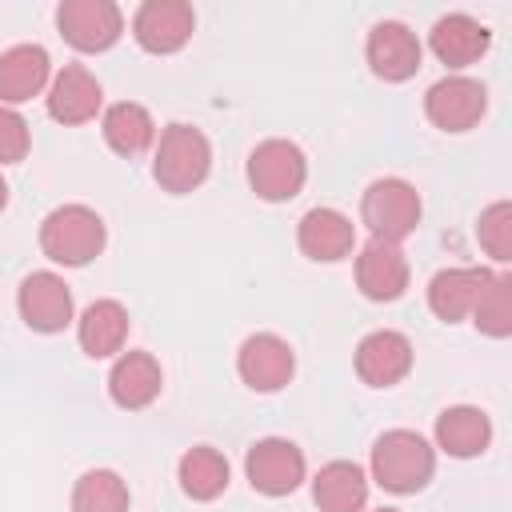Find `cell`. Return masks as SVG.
Here are the masks:
<instances>
[{
  "instance_id": "15",
  "label": "cell",
  "mask_w": 512,
  "mask_h": 512,
  "mask_svg": "<svg viewBox=\"0 0 512 512\" xmlns=\"http://www.w3.org/2000/svg\"><path fill=\"white\" fill-rule=\"evenodd\" d=\"M296 244L308 260L336 264L356 248V224L340 208H308L296 224Z\"/></svg>"
},
{
  "instance_id": "5",
  "label": "cell",
  "mask_w": 512,
  "mask_h": 512,
  "mask_svg": "<svg viewBox=\"0 0 512 512\" xmlns=\"http://www.w3.org/2000/svg\"><path fill=\"white\" fill-rule=\"evenodd\" d=\"M304 180H308V160H304L300 144L272 136L248 152V184L260 200L284 204V200L300 196Z\"/></svg>"
},
{
  "instance_id": "6",
  "label": "cell",
  "mask_w": 512,
  "mask_h": 512,
  "mask_svg": "<svg viewBox=\"0 0 512 512\" xmlns=\"http://www.w3.org/2000/svg\"><path fill=\"white\" fill-rule=\"evenodd\" d=\"M304 452L284 436H264L244 456V476L260 496H288L304 484Z\"/></svg>"
},
{
  "instance_id": "11",
  "label": "cell",
  "mask_w": 512,
  "mask_h": 512,
  "mask_svg": "<svg viewBox=\"0 0 512 512\" xmlns=\"http://www.w3.org/2000/svg\"><path fill=\"white\" fill-rule=\"evenodd\" d=\"M16 308L32 332H64L72 324V288L56 272H32L16 292Z\"/></svg>"
},
{
  "instance_id": "19",
  "label": "cell",
  "mask_w": 512,
  "mask_h": 512,
  "mask_svg": "<svg viewBox=\"0 0 512 512\" xmlns=\"http://www.w3.org/2000/svg\"><path fill=\"white\" fill-rule=\"evenodd\" d=\"M492 272L488 268H440L432 280H428V308L444 320V324H456L464 316H472L480 292L488 288Z\"/></svg>"
},
{
  "instance_id": "9",
  "label": "cell",
  "mask_w": 512,
  "mask_h": 512,
  "mask_svg": "<svg viewBox=\"0 0 512 512\" xmlns=\"http://www.w3.org/2000/svg\"><path fill=\"white\" fill-rule=\"evenodd\" d=\"M196 12L184 0H144L132 16V36L152 56H172L192 40Z\"/></svg>"
},
{
  "instance_id": "13",
  "label": "cell",
  "mask_w": 512,
  "mask_h": 512,
  "mask_svg": "<svg viewBox=\"0 0 512 512\" xmlns=\"http://www.w3.org/2000/svg\"><path fill=\"white\" fill-rule=\"evenodd\" d=\"M412 372V340L396 328H376L356 344V376L372 388H392Z\"/></svg>"
},
{
  "instance_id": "25",
  "label": "cell",
  "mask_w": 512,
  "mask_h": 512,
  "mask_svg": "<svg viewBox=\"0 0 512 512\" xmlns=\"http://www.w3.org/2000/svg\"><path fill=\"white\" fill-rule=\"evenodd\" d=\"M176 476H180L184 496H192V500H216L228 488V460L216 448L196 444V448H188L180 456Z\"/></svg>"
},
{
  "instance_id": "14",
  "label": "cell",
  "mask_w": 512,
  "mask_h": 512,
  "mask_svg": "<svg viewBox=\"0 0 512 512\" xmlns=\"http://www.w3.org/2000/svg\"><path fill=\"white\" fill-rule=\"evenodd\" d=\"M356 288L376 304L400 300L408 288V256L400 252V244L368 240L356 256Z\"/></svg>"
},
{
  "instance_id": "29",
  "label": "cell",
  "mask_w": 512,
  "mask_h": 512,
  "mask_svg": "<svg viewBox=\"0 0 512 512\" xmlns=\"http://www.w3.org/2000/svg\"><path fill=\"white\" fill-rule=\"evenodd\" d=\"M32 148V136H28V120L16 112V108H4L0 104V164H20Z\"/></svg>"
},
{
  "instance_id": "8",
  "label": "cell",
  "mask_w": 512,
  "mask_h": 512,
  "mask_svg": "<svg viewBox=\"0 0 512 512\" xmlns=\"http://www.w3.org/2000/svg\"><path fill=\"white\" fill-rule=\"evenodd\" d=\"M488 112V88L472 76H444L424 96V116L440 132H468Z\"/></svg>"
},
{
  "instance_id": "22",
  "label": "cell",
  "mask_w": 512,
  "mask_h": 512,
  "mask_svg": "<svg viewBox=\"0 0 512 512\" xmlns=\"http://www.w3.org/2000/svg\"><path fill=\"white\" fill-rule=\"evenodd\" d=\"M436 444L456 460H472L492 444V420L472 404L444 408L436 416Z\"/></svg>"
},
{
  "instance_id": "7",
  "label": "cell",
  "mask_w": 512,
  "mask_h": 512,
  "mask_svg": "<svg viewBox=\"0 0 512 512\" xmlns=\"http://www.w3.org/2000/svg\"><path fill=\"white\" fill-rule=\"evenodd\" d=\"M56 28L76 52H104L124 32V12L112 0H64L56 8Z\"/></svg>"
},
{
  "instance_id": "30",
  "label": "cell",
  "mask_w": 512,
  "mask_h": 512,
  "mask_svg": "<svg viewBox=\"0 0 512 512\" xmlns=\"http://www.w3.org/2000/svg\"><path fill=\"white\" fill-rule=\"evenodd\" d=\"M8 204V184H4V176H0V208Z\"/></svg>"
},
{
  "instance_id": "31",
  "label": "cell",
  "mask_w": 512,
  "mask_h": 512,
  "mask_svg": "<svg viewBox=\"0 0 512 512\" xmlns=\"http://www.w3.org/2000/svg\"><path fill=\"white\" fill-rule=\"evenodd\" d=\"M376 512H400V508H376Z\"/></svg>"
},
{
  "instance_id": "18",
  "label": "cell",
  "mask_w": 512,
  "mask_h": 512,
  "mask_svg": "<svg viewBox=\"0 0 512 512\" xmlns=\"http://www.w3.org/2000/svg\"><path fill=\"white\" fill-rule=\"evenodd\" d=\"M164 388V372H160V360L152 352H120L112 372H108V396L112 404L128 408V412H140L148 408Z\"/></svg>"
},
{
  "instance_id": "27",
  "label": "cell",
  "mask_w": 512,
  "mask_h": 512,
  "mask_svg": "<svg viewBox=\"0 0 512 512\" xmlns=\"http://www.w3.org/2000/svg\"><path fill=\"white\" fill-rule=\"evenodd\" d=\"M472 320L484 336H496V340L512 336V276L508 272L488 280V288L480 292V300L472 308Z\"/></svg>"
},
{
  "instance_id": "10",
  "label": "cell",
  "mask_w": 512,
  "mask_h": 512,
  "mask_svg": "<svg viewBox=\"0 0 512 512\" xmlns=\"http://www.w3.org/2000/svg\"><path fill=\"white\" fill-rule=\"evenodd\" d=\"M364 56H368V68L384 80V84H404L420 72V60H424V48L416 40V32L400 20H380L372 32H368V44H364Z\"/></svg>"
},
{
  "instance_id": "24",
  "label": "cell",
  "mask_w": 512,
  "mask_h": 512,
  "mask_svg": "<svg viewBox=\"0 0 512 512\" xmlns=\"http://www.w3.org/2000/svg\"><path fill=\"white\" fill-rule=\"evenodd\" d=\"M100 132H104L108 148H112V152H120V156H128V160H132V156H140V152H148V148H152V140H156V124H152L148 108H144V104H136V100H120V104L104 108Z\"/></svg>"
},
{
  "instance_id": "26",
  "label": "cell",
  "mask_w": 512,
  "mask_h": 512,
  "mask_svg": "<svg viewBox=\"0 0 512 512\" xmlns=\"http://www.w3.org/2000/svg\"><path fill=\"white\" fill-rule=\"evenodd\" d=\"M128 484L112 468H92L72 488V512H128Z\"/></svg>"
},
{
  "instance_id": "17",
  "label": "cell",
  "mask_w": 512,
  "mask_h": 512,
  "mask_svg": "<svg viewBox=\"0 0 512 512\" xmlns=\"http://www.w3.org/2000/svg\"><path fill=\"white\" fill-rule=\"evenodd\" d=\"M104 104L100 80L84 64H64L48 84V116L60 124H88Z\"/></svg>"
},
{
  "instance_id": "16",
  "label": "cell",
  "mask_w": 512,
  "mask_h": 512,
  "mask_svg": "<svg viewBox=\"0 0 512 512\" xmlns=\"http://www.w3.org/2000/svg\"><path fill=\"white\" fill-rule=\"evenodd\" d=\"M428 44H432V56L448 68H468L476 64L488 48H492V32L488 24H480L476 16L468 12H448L432 24L428 32Z\"/></svg>"
},
{
  "instance_id": "1",
  "label": "cell",
  "mask_w": 512,
  "mask_h": 512,
  "mask_svg": "<svg viewBox=\"0 0 512 512\" xmlns=\"http://www.w3.org/2000/svg\"><path fill=\"white\" fill-rule=\"evenodd\" d=\"M432 472H436V448L412 428H392L372 444V480L384 492L412 496L432 480Z\"/></svg>"
},
{
  "instance_id": "12",
  "label": "cell",
  "mask_w": 512,
  "mask_h": 512,
  "mask_svg": "<svg viewBox=\"0 0 512 512\" xmlns=\"http://www.w3.org/2000/svg\"><path fill=\"white\" fill-rule=\"evenodd\" d=\"M236 372L252 392H280L296 372L292 344L284 336H276V332H256V336H248L240 344Z\"/></svg>"
},
{
  "instance_id": "4",
  "label": "cell",
  "mask_w": 512,
  "mask_h": 512,
  "mask_svg": "<svg viewBox=\"0 0 512 512\" xmlns=\"http://www.w3.org/2000/svg\"><path fill=\"white\" fill-rule=\"evenodd\" d=\"M360 220L368 224L372 240L400 244L420 224V192L400 176L372 180L364 188V196H360Z\"/></svg>"
},
{
  "instance_id": "28",
  "label": "cell",
  "mask_w": 512,
  "mask_h": 512,
  "mask_svg": "<svg viewBox=\"0 0 512 512\" xmlns=\"http://www.w3.org/2000/svg\"><path fill=\"white\" fill-rule=\"evenodd\" d=\"M476 240L480 248L496 260V264H508L512 260V204L508 200H496L480 212V224H476Z\"/></svg>"
},
{
  "instance_id": "23",
  "label": "cell",
  "mask_w": 512,
  "mask_h": 512,
  "mask_svg": "<svg viewBox=\"0 0 512 512\" xmlns=\"http://www.w3.org/2000/svg\"><path fill=\"white\" fill-rule=\"evenodd\" d=\"M312 500L320 512H360L368 504V476L352 460H332L312 480Z\"/></svg>"
},
{
  "instance_id": "2",
  "label": "cell",
  "mask_w": 512,
  "mask_h": 512,
  "mask_svg": "<svg viewBox=\"0 0 512 512\" xmlns=\"http://www.w3.org/2000/svg\"><path fill=\"white\" fill-rule=\"evenodd\" d=\"M212 172V144L200 128L176 120L160 132L156 140V156H152V176L164 192L184 196L192 188H200Z\"/></svg>"
},
{
  "instance_id": "20",
  "label": "cell",
  "mask_w": 512,
  "mask_h": 512,
  "mask_svg": "<svg viewBox=\"0 0 512 512\" xmlns=\"http://www.w3.org/2000/svg\"><path fill=\"white\" fill-rule=\"evenodd\" d=\"M52 76V60L40 44H12L0 52V100L4 104H24L44 92Z\"/></svg>"
},
{
  "instance_id": "21",
  "label": "cell",
  "mask_w": 512,
  "mask_h": 512,
  "mask_svg": "<svg viewBox=\"0 0 512 512\" xmlns=\"http://www.w3.org/2000/svg\"><path fill=\"white\" fill-rule=\"evenodd\" d=\"M76 336H80L84 356L92 360L116 356L128 340V308L120 300H92L76 320Z\"/></svg>"
},
{
  "instance_id": "3",
  "label": "cell",
  "mask_w": 512,
  "mask_h": 512,
  "mask_svg": "<svg viewBox=\"0 0 512 512\" xmlns=\"http://www.w3.org/2000/svg\"><path fill=\"white\" fill-rule=\"evenodd\" d=\"M108 232L100 212H92L88 204H60L44 216L40 224V248L48 260L64 264V268H80L88 260L100 256Z\"/></svg>"
}]
</instances>
